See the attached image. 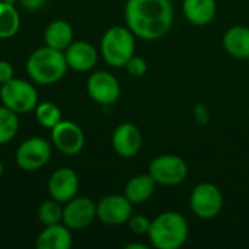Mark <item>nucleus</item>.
<instances>
[{"label":"nucleus","mask_w":249,"mask_h":249,"mask_svg":"<svg viewBox=\"0 0 249 249\" xmlns=\"http://www.w3.org/2000/svg\"><path fill=\"white\" fill-rule=\"evenodd\" d=\"M133 203L121 194H109L96 203V219L108 226H120L133 216Z\"/></svg>","instance_id":"obj_10"},{"label":"nucleus","mask_w":249,"mask_h":249,"mask_svg":"<svg viewBox=\"0 0 249 249\" xmlns=\"http://www.w3.org/2000/svg\"><path fill=\"white\" fill-rule=\"evenodd\" d=\"M223 48L225 51L238 60L249 61V26L235 25L231 26L223 35Z\"/></svg>","instance_id":"obj_17"},{"label":"nucleus","mask_w":249,"mask_h":249,"mask_svg":"<svg viewBox=\"0 0 249 249\" xmlns=\"http://www.w3.org/2000/svg\"><path fill=\"white\" fill-rule=\"evenodd\" d=\"M79 185L80 182L76 171L63 166L51 174L48 179V193L53 200L64 204L77 196Z\"/></svg>","instance_id":"obj_14"},{"label":"nucleus","mask_w":249,"mask_h":249,"mask_svg":"<svg viewBox=\"0 0 249 249\" xmlns=\"http://www.w3.org/2000/svg\"><path fill=\"white\" fill-rule=\"evenodd\" d=\"M0 98L6 108L18 115H25L35 111L38 105V92L35 86L23 79L13 77L0 88Z\"/></svg>","instance_id":"obj_5"},{"label":"nucleus","mask_w":249,"mask_h":249,"mask_svg":"<svg viewBox=\"0 0 249 249\" xmlns=\"http://www.w3.org/2000/svg\"><path fill=\"white\" fill-rule=\"evenodd\" d=\"M67 70L64 51L47 45L35 50L26 60V74L38 85H54L66 76Z\"/></svg>","instance_id":"obj_3"},{"label":"nucleus","mask_w":249,"mask_h":249,"mask_svg":"<svg viewBox=\"0 0 249 249\" xmlns=\"http://www.w3.org/2000/svg\"><path fill=\"white\" fill-rule=\"evenodd\" d=\"M193 114H194V118L198 124L201 125H206L209 124L210 121V114H209V109L204 104H196L194 109H193Z\"/></svg>","instance_id":"obj_27"},{"label":"nucleus","mask_w":249,"mask_h":249,"mask_svg":"<svg viewBox=\"0 0 249 249\" xmlns=\"http://www.w3.org/2000/svg\"><path fill=\"white\" fill-rule=\"evenodd\" d=\"M149 174L158 185L175 187L187 179L188 165L184 158L174 153H165L156 156L150 162Z\"/></svg>","instance_id":"obj_7"},{"label":"nucleus","mask_w":249,"mask_h":249,"mask_svg":"<svg viewBox=\"0 0 249 249\" xmlns=\"http://www.w3.org/2000/svg\"><path fill=\"white\" fill-rule=\"evenodd\" d=\"M125 249H149L147 245L144 244H137V242H133V244H128L125 245Z\"/></svg>","instance_id":"obj_30"},{"label":"nucleus","mask_w":249,"mask_h":249,"mask_svg":"<svg viewBox=\"0 0 249 249\" xmlns=\"http://www.w3.org/2000/svg\"><path fill=\"white\" fill-rule=\"evenodd\" d=\"M51 142L60 153L74 156L80 153L85 146V134L74 121L61 120L51 128Z\"/></svg>","instance_id":"obj_11"},{"label":"nucleus","mask_w":249,"mask_h":249,"mask_svg":"<svg viewBox=\"0 0 249 249\" xmlns=\"http://www.w3.org/2000/svg\"><path fill=\"white\" fill-rule=\"evenodd\" d=\"M124 13L130 31L144 41L163 38L174 23L171 0H127Z\"/></svg>","instance_id":"obj_1"},{"label":"nucleus","mask_w":249,"mask_h":249,"mask_svg":"<svg viewBox=\"0 0 249 249\" xmlns=\"http://www.w3.org/2000/svg\"><path fill=\"white\" fill-rule=\"evenodd\" d=\"M64 57L69 69L74 71H89L96 66L99 58V51L90 42L73 41L64 50Z\"/></svg>","instance_id":"obj_15"},{"label":"nucleus","mask_w":249,"mask_h":249,"mask_svg":"<svg viewBox=\"0 0 249 249\" xmlns=\"http://www.w3.org/2000/svg\"><path fill=\"white\" fill-rule=\"evenodd\" d=\"M156 182L152 178V175L147 174H139L134 175L133 178L128 179L125 190H124V196L133 203V204H144L146 201H149L156 190Z\"/></svg>","instance_id":"obj_19"},{"label":"nucleus","mask_w":249,"mask_h":249,"mask_svg":"<svg viewBox=\"0 0 249 249\" xmlns=\"http://www.w3.org/2000/svg\"><path fill=\"white\" fill-rule=\"evenodd\" d=\"M19 1L28 10H38L47 3V0H19Z\"/></svg>","instance_id":"obj_29"},{"label":"nucleus","mask_w":249,"mask_h":249,"mask_svg":"<svg viewBox=\"0 0 249 249\" xmlns=\"http://www.w3.org/2000/svg\"><path fill=\"white\" fill-rule=\"evenodd\" d=\"M182 13L194 26H206L216 18V0H182Z\"/></svg>","instance_id":"obj_16"},{"label":"nucleus","mask_w":249,"mask_h":249,"mask_svg":"<svg viewBox=\"0 0 249 249\" xmlns=\"http://www.w3.org/2000/svg\"><path fill=\"white\" fill-rule=\"evenodd\" d=\"M73 28L63 19L53 20L44 32V42L47 47L64 51L73 42Z\"/></svg>","instance_id":"obj_20"},{"label":"nucleus","mask_w":249,"mask_h":249,"mask_svg":"<svg viewBox=\"0 0 249 249\" xmlns=\"http://www.w3.org/2000/svg\"><path fill=\"white\" fill-rule=\"evenodd\" d=\"M71 244V231L64 223L45 226L35 241V247L38 249H69Z\"/></svg>","instance_id":"obj_18"},{"label":"nucleus","mask_w":249,"mask_h":249,"mask_svg":"<svg viewBox=\"0 0 249 249\" xmlns=\"http://www.w3.org/2000/svg\"><path fill=\"white\" fill-rule=\"evenodd\" d=\"M190 235L187 219L178 212H163L158 214L147 233L150 245L156 249H179L184 247Z\"/></svg>","instance_id":"obj_2"},{"label":"nucleus","mask_w":249,"mask_h":249,"mask_svg":"<svg viewBox=\"0 0 249 249\" xmlns=\"http://www.w3.org/2000/svg\"><path fill=\"white\" fill-rule=\"evenodd\" d=\"M1 175H3V162L0 159V178H1Z\"/></svg>","instance_id":"obj_31"},{"label":"nucleus","mask_w":249,"mask_h":249,"mask_svg":"<svg viewBox=\"0 0 249 249\" xmlns=\"http://www.w3.org/2000/svg\"><path fill=\"white\" fill-rule=\"evenodd\" d=\"M112 147L114 152L124 159H131L137 156L143 146V134L137 125L133 123H121L115 127L112 133Z\"/></svg>","instance_id":"obj_13"},{"label":"nucleus","mask_w":249,"mask_h":249,"mask_svg":"<svg viewBox=\"0 0 249 249\" xmlns=\"http://www.w3.org/2000/svg\"><path fill=\"white\" fill-rule=\"evenodd\" d=\"M99 53L108 66L121 69L136 54V35L128 26H111L101 38Z\"/></svg>","instance_id":"obj_4"},{"label":"nucleus","mask_w":249,"mask_h":249,"mask_svg":"<svg viewBox=\"0 0 249 249\" xmlns=\"http://www.w3.org/2000/svg\"><path fill=\"white\" fill-rule=\"evenodd\" d=\"M20 28V16L15 4L0 1V39H9L18 34Z\"/></svg>","instance_id":"obj_21"},{"label":"nucleus","mask_w":249,"mask_h":249,"mask_svg":"<svg viewBox=\"0 0 249 249\" xmlns=\"http://www.w3.org/2000/svg\"><path fill=\"white\" fill-rule=\"evenodd\" d=\"M13 77H15L13 66L6 60H0V85L12 80Z\"/></svg>","instance_id":"obj_28"},{"label":"nucleus","mask_w":249,"mask_h":249,"mask_svg":"<svg viewBox=\"0 0 249 249\" xmlns=\"http://www.w3.org/2000/svg\"><path fill=\"white\" fill-rule=\"evenodd\" d=\"M19 130V115L4 105L0 107V146L12 142Z\"/></svg>","instance_id":"obj_22"},{"label":"nucleus","mask_w":249,"mask_h":249,"mask_svg":"<svg viewBox=\"0 0 249 249\" xmlns=\"http://www.w3.org/2000/svg\"><path fill=\"white\" fill-rule=\"evenodd\" d=\"M96 219V203L89 197H74L63 206V223L70 231H82Z\"/></svg>","instance_id":"obj_12"},{"label":"nucleus","mask_w":249,"mask_h":249,"mask_svg":"<svg viewBox=\"0 0 249 249\" xmlns=\"http://www.w3.org/2000/svg\"><path fill=\"white\" fill-rule=\"evenodd\" d=\"M150 223H152V220H150L149 217L143 216V214L131 216V217L128 219V222H127L128 229H130L133 233L139 235V236H143V235L147 236L149 229H150Z\"/></svg>","instance_id":"obj_26"},{"label":"nucleus","mask_w":249,"mask_h":249,"mask_svg":"<svg viewBox=\"0 0 249 249\" xmlns=\"http://www.w3.org/2000/svg\"><path fill=\"white\" fill-rule=\"evenodd\" d=\"M124 69H125V70L128 71V74L133 76V77H143V76L147 73V70H149V64H147V61H146V58H143V57L134 54V55L127 61V64L124 66Z\"/></svg>","instance_id":"obj_25"},{"label":"nucleus","mask_w":249,"mask_h":249,"mask_svg":"<svg viewBox=\"0 0 249 249\" xmlns=\"http://www.w3.org/2000/svg\"><path fill=\"white\" fill-rule=\"evenodd\" d=\"M225 206L222 190L212 182L197 184L190 196V209L196 217L201 220H212L220 214Z\"/></svg>","instance_id":"obj_6"},{"label":"nucleus","mask_w":249,"mask_h":249,"mask_svg":"<svg viewBox=\"0 0 249 249\" xmlns=\"http://www.w3.org/2000/svg\"><path fill=\"white\" fill-rule=\"evenodd\" d=\"M3 1H6V3H10V4H16V1H18V0H3Z\"/></svg>","instance_id":"obj_32"},{"label":"nucleus","mask_w":249,"mask_h":249,"mask_svg":"<svg viewBox=\"0 0 249 249\" xmlns=\"http://www.w3.org/2000/svg\"><path fill=\"white\" fill-rule=\"evenodd\" d=\"M35 117H36V121L41 127L44 128H53L55 127L61 120H63V115H61V109L57 104L54 102H41L36 105L35 108Z\"/></svg>","instance_id":"obj_23"},{"label":"nucleus","mask_w":249,"mask_h":249,"mask_svg":"<svg viewBox=\"0 0 249 249\" xmlns=\"http://www.w3.org/2000/svg\"><path fill=\"white\" fill-rule=\"evenodd\" d=\"M53 147L48 140L42 137H29L16 149L15 162L26 172L42 169L51 159Z\"/></svg>","instance_id":"obj_8"},{"label":"nucleus","mask_w":249,"mask_h":249,"mask_svg":"<svg viewBox=\"0 0 249 249\" xmlns=\"http://www.w3.org/2000/svg\"><path fill=\"white\" fill-rule=\"evenodd\" d=\"M38 219L44 226H53L63 223V206L55 200L44 201L38 209Z\"/></svg>","instance_id":"obj_24"},{"label":"nucleus","mask_w":249,"mask_h":249,"mask_svg":"<svg viewBox=\"0 0 249 249\" xmlns=\"http://www.w3.org/2000/svg\"><path fill=\"white\" fill-rule=\"evenodd\" d=\"M86 92L89 98L104 107L115 104L121 96V85L109 71H95L86 80Z\"/></svg>","instance_id":"obj_9"}]
</instances>
